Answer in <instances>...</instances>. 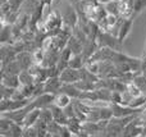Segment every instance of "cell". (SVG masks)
<instances>
[{"mask_svg": "<svg viewBox=\"0 0 146 137\" xmlns=\"http://www.w3.org/2000/svg\"><path fill=\"white\" fill-rule=\"evenodd\" d=\"M62 17H63V22L66 27L73 28L78 24L80 22V15H78V12L72 4H69L68 7L66 8L63 13H62Z\"/></svg>", "mask_w": 146, "mask_h": 137, "instance_id": "obj_1", "label": "cell"}, {"mask_svg": "<svg viewBox=\"0 0 146 137\" xmlns=\"http://www.w3.org/2000/svg\"><path fill=\"white\" fill-rule=\"evenodd\" d=\"M133 19H135V17H131V18L119 17V22H118V26H117V36H118L119 41L123 42L127 36L129 35L132 24H133Z\"/></svg>", "mask_w": 146, "mask_h": 137, "instance_id": "obj_2", "label": "cell"}, {"mask_svg": "<svg viewBox=\"0 0 146 137\" xmlns=\"http://www.w3.org/2000/svg\"><path fill=\"white\" fill-rule=\"evenodd\" d=\"M55 99V94H49V92H44V94L38 95L37 97H35L33 100H31L33 108H38V109H42V108H48L50 107L54 103Z\"/></svg>", "mask_w": 146, "mask_h": 137, "instance_id": "obj_3", "label": "cell"}, {"mask_svg": "<svg viewBox=\"0 0 146 137\" xmlns=\"http://www.w3.org/2000/svg\"><path fill=\"white\" fill-rule=\"evenodd\" d=\"M60 79L63 83H76L81 79V72L80 69H76V68H66L63 72L60 73Z\"/></svg>", "mask_w": 146, "mask_h": 137, "instance_id": "obj_4", "label": "cell"}, {"mask_svg": "<svg viewBox=\"0 0 146 137\" xmlns=\"http://www.w3.org/2000/svg\"><path fill=\"white\" fill-rule=\"evenodd\" d=\"M62 85H63V82H62V79L59 76L49 77V78L45 81V83H44L45 92H49V94H58L62 89Z\"/></svg>", "mask_w": 146, "mask_h": 137, "instance_id": "obj_5", "label": "cell"}, {"mask_svg": "<svg viewBox=\"0 0 146 137\" xmlns=\"http://www.w3.org/2000/svg\"><path fill=\"white\" fill-rule=\"evenodd\" d=\"M40 113H41V109H38V108H33L32 110H30V112L27 113V115L25 117V119H23L22 126L25 128L33 126L38 119H40Z\"/></svg>", "mask_w": 146, "mask_h": 137, "instance_id": "obj_6", "label": "cell"}, {"mask_svg": "<svg viewBox=\"0 0 146 137\" xmlns=\"http://www.w3.org/2000/svg\"><path fill=\"white\" fill-rule=\"evenodd\" d=\"M1 85H5L8 87H13V89H19L21 87V81L18 74H8L3 73L1 76Z\"/></svg>", "mask_w": 146, "mask_h": 137, "instance_id": "obj_7", "label": "cell"}, {"mask_svg": "<svg viewBox=\"0 0 146 137\" xmlns=\"http://www.w3.org/2000/svg\"><path fill=\"white\" fill-rule=\"evenodd\" d=\"M60 91H63V92H66L67 95H69L73 100H74V99H80L81 94H82V91H81V90L76 86V83H63V85H62Z\"/></svg>", "mask_w": 146, "mask_h": 137, "instance_id": "obj_8", "label": "cell"}, {"mask_svg": "<svg viewBox=\"0 0 146 137\" xmlns=\"http://www.w3.org/2000/svg\"><path fill=\"white\" fill-rule=\"evenodd\" d=\"M72 97L69 95H67L66 92L59 91L58 94H55V99H54V104L58 105L60 108H66L67 105H69L72 103Z\"/></svg>", "mask_w": 146, "mask_h": 137, "instance_id": "obj_9", "label": "cell"}, {"mask_svg": "<svg viewBox=\"0 0 146 137\" xmlns=\"http://www.w3.org/2000/svg\"><path fill=\"white\" fill-rule=\"evenodd\" d=\"M13 123L14 122H13L10 118L5 117V115H1V118H0V136L1 137H8Z\"/></svg>", "mask_w": 146, "mask_h": 137, "instance_id": "obj_10", "label": "cell"}, {"mask_svg": "<svg viewBox=\"0 0 146 137\" xmlns=\"http://www.w3.org/2000/svg\"><path fill=\"white\" fill-rule=\"evenodd\" d=\"M86 64V59L82 54H73V56L69 60V67L76 69H81L82 67H85Z\"/></svg>", "mask_w": 146, "mask_h": 137, "instance_id": "obj_11", "label": "cell"}, {"mask_svg": "<svg viewBox=\"0 0 146 137\" xmlns=\"http://www.w3.org/2000/svg\"><path fill=\"white\" fill-rule=\"evenodd\" d=\"M19 76V81H21V86H25V85H33L35 83V78L31 74V72L28 69H25V71H21V73L18 74Z\"/></svg>", "mask_w": 146, "mask_h": 137, "instance_id": "obj_12", "label": "cell"}, {"mask_svg": "<svg viewBox=\"0 0 146 137\" xmlns=\"http://www.w3.org/2000/svg\"><path fill=\"white\" fill-rule=\"evenodd\" d=\"M119 3H121V0H110L109 3H106L105 9L108 14H114L119 17Z\"/></svg>", "mask_w": 146, "mask_h": 137, "instance_id": "obj_13", "label": "cell"}, {"mask_svg": "<svg viewBox=\"0 0 146 137\" xmlns=\"http://www.w3.org/2000/svg\"><path fill=\"white\" fill-rule=\"evenodd\" d=\"M146 8V0H135L133 3V12L135 15L139 14L141 10H144Z\"/></svg>", "mask_w": 146, "mask_h": 137, "instance_id": "obj_14", "label": "cell"}, {"mask_svg": "<svg viewBox=\"0 0 146 137\" xmlns=\"http://www.w3.org/2000/svg\"><path fill=\"white\" fill-rule=\"evenodd\" d=\"M63 109H64V113H66V115L68 117V119H71V118H74L76 117V109H74V104H73V101L69 105H67L66 108H63Z\"/></svg>", "mask_w": 146, "mask_h": 137, "instance_id": "obj_15", "label": "cell"}, {"mask_svg": "<svg viewBox=\"0 0 146 137\" xmlns=\"http://www.w3.org/2000/svg\"><path fill=\"white\" fill-rule=\"evenodd\" d=\"M41 1H42L44 4L46 5V7H51V3H53V0H41Z\"/></svg>", "mask_w": 146, "mask_h": 137, "instance_id": "obj_16", "label": "cell"}, {"mask_svg": "<svg viewBox=\"0 0 146 137\" xmlns=\"http://www.w3.org/2000/svg\"><path fill=\"white\" fill-rule=\"evenodd\" d=\"M99 3H101V4H106V3H109L110 0H98Z\"/></svg>", "mask_w": 146, "mask_h": 137, "instance_id": "obj_17", "label": "cell"}, {"mask_svg": "<svg viewBox=\"0 0 146 137\" xmlns=\"http://www.w3.org/2000/svg\"><path fill=\"white\" fill-rule=\"evenodd\" d=\"M141 74H142V76H145V77H146V68H145V69H144V71H142V72H141Z\"/></svg>", "mask_w": 146, "mask_h": 137, "instance_id": "obj_18", "label": "cell"}, {"mask_svg": "<svg viewBox=\"0 0 146 137\" xmlns=\"http://www.w3.org/2000/svg\"><path fill=\"white\" fill-rule=\"evenodd\" d=\"M145 53H146V45H145Z\"/></svg>", "mask_w": 146, "mask_h": 137, "instance_id": "obj_19", "label": "cell"}]
</instances>
